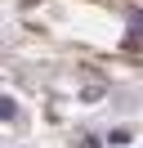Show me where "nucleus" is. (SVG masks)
Wrapping results in <instances>:
<instances>
[{
  "label": "nucleus",
  "mask_w": 143,
  "mask_h": 148,
  "mask_svg": "<svg viewBox=\"0 0 143 148\" xmlns=\"http://www.w3.org/2000/svg\"><path fill=\"white\" fill-rule=\"evenodd\" d=\"M76 99H80V103H94V99H103V85H85Z\"/></svg>",
  "instance_id": "nucleus-1"
},
{
  "label": "nucleus",
  "mask_w": 143,
  "mask_h": 148,
  "mask_svg": "<svg viewBox=\"0 0 143 148\" xmlns=\"http://www.w3.org/2000/svg\"><path fill=\"white\" fill-rule=\"evenodd\" d=\"M0 117H5V121H14V117H18V108H14V99H0Z\"/></svg>",
  "instance_id": "nucleus-2"
}]
</instances>
